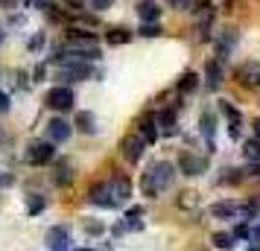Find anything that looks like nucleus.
<instances>
[{"mask_svg":"<svg viewBox=\"0 0 260 251\" xmlns=\"http://www.w3.org/2000/svg\"><path fill=\"white\" fill-rule=\"evenodd\" d=\"M0 38H3V29H0Z\"/></svg>","mask_w":260,"mask_h":251,"instance_id":"nucleus-43","label":"nucleus"},{"mask_svg":"<svg viewBox=\"0 0 260 251\" xmlns=\"http://www.w3.org/2000/svg\"><path fill=\"white\" fill-rule=\"evenodd\" d=\"M50 251H68L71 248V225H53L44 237Z\"/></svg>","mask_w":260,"mask_h":251,"instance_id":"nucleus-7","label":"nucleus"},{"mask_svg":"<svg viewBox=\"0 0 260 251\" xmlns=\"http://www.w3.org/2000/svg\"><path fill=\"white\" fill-rule=\"evenodd\" d=\"M158 132L161 134H176L178 132V105L161 108V114H158Z\"/></svg>","mask_w":260,"mask_h":251,"instance_id":"nucleus-15","label":"nucleus"},{"mask_svg":"<svg viewBox=\"0 0 260 251\" xmlns=\"http://www.w3.org/2000/svg\"><path fill=\"white\" fill-rule=\"evenodd\" d=\"M114 6V0H91V9H96V12H103V9H111Z\"/></svg>","mask_w":260,"mask_h":251,"instance_id":"nucleus-35","label":"nucleus"},{"mask_svg":"<svg viewBox=\"0 0 260 251\" xmlns=\"http://www.w3.org/2000/svg\"><path fill=\"white\" fill-rule=\"evenodd\" d=\"M178 204H181V207H196V204H199V199H196V193L190 190V193H181Z\"/></svg>","mask_w":260,"mask_h":251,"instance_id":"nucleus-30","label":"nucleus"},{"mask_svg":"<svg viewBox=\"0 0 260 251\" xmlns=\"http://www.w3.org/2000/svg\"><path fill=\"white\" fill-rule=\"evenodd\" d=\"M260 213V202L257 199H246V202H240V216L237 219H254Z\"/></svg>","mask_w":260,"mask_h":251,"instance_id":"nucleus-26","label":"nucleus"},{"mask_svg":"<svg viewBox=\"0 0 260 251\" xmlns=\"http://www.w3.org/2000/svg\"><path fill=\"white\" fill-rule=\"evenodd\" d=\"M178 169L184 172V175H202L205 169H208V161L199 155H193V152H187V149H181L178 152Z\"/></svg>","mask_w":260,"mask_h":251,"instance_id":"nucleus-8","label":"nucleus"},{"mask_svg":"<svg viewBox=\"0 0 260 251\" xmlns=\"http://www.w3.org/2000/svg\"><path fill=\"white\" fill-rule=\"evenodd\" d=\"M243 169H225V175H222V184H240L243 181V175H240Z\"/></svg>","mask_w":260,"mask_h":251,"instance_id":"nucleus-29","label":"nucleus"},{"mask_svg":"<svg viewBox=\"0 0 260 251\" xmlns=\"http://www.w3.org/2000/svg\"><path fill=\"white\" fill-rule=\"evenodd\" d=\"M76 251H94V248H76Z\"/></svg>","mask_w":260,"mask_h":251,"instance_id":"nucleus-42","label":"nucleus"},{"mask_svg":"<svg viewBox=\"0 0 260 251\" xmlns=\"http://www.w3.org/2000/svg\"><path fill=\"white\" fill-rule=\"evenodd\" d=\"M53 158H56V144H50V140H32L24 152V161L29 167H44Z\"/></svg>","mask_w":260,"mask_h":251,"instance_id":"nucleus-2","label":"nucleus"},{"mask_svg":"<svg viewBox=\"0 0 260 251\" xmlns=\"http://www.w3.org/2000/svg\"><path fill=\"white\" fill-rule=\"evenodd\" d=\"M135 12H138V21H141V24H158L164 9H161V3H155V0H138Z\"/></svg>","mask_w":260,"mask_h":251,"instance_id":"nucleus-12","label":"nucleus"},{"mask_svg":"<svg viewBox=\"0 0 260 251\" xmlns=\"http://www.w3.org/2000/svg\"><path fill=\"white\" fill-rule=\"evenodd\" d=\"M106 228H103V222H96V219H91V222H85V234L88 237H100Z\"/></svg>","mask_w":260,"mask_h":251,"instance_id":"nucleus-28","label":"nucleus"},{"mask_svg":"<svg viewBox=\"0 0 260 251\" xmlns=\"http://www.w3.org/2000/svg\"><path fill=\"white\" fill-rule=\"evenodd\" d=\"M251 242H260V225H254V231H251Z\"/></svg>","mask_w":260,"mask_h":251,"instance_id":"nucleus-39","label":"nucleus"},{"mask_svg":"<svg viewBox=\"0 0 260 251\" xmlns=\"http://www.w3.org/2000/svg\"><path fill=\"white\" fill-rule=\"evenodd\" d=\"M196 88H199V76H196L193 70H187L181 79H178V91H181V94H193Z\"/></svg>","mask_w":260,"mask_h":251,"instance_id":"nucleus-25","label":"nucleus"},{"mask_svg":"<svg viewBox=\"0 0 260 251\" xmlns=\"http://www.w3.org/2000/svg\"><path fill=\"white\" fill-rule=\"evenodd\" d=\"M61 3H64V6H68L71 12H82V9H85V3H88V0H61Z\"/></svg>","mask_w":260,"mask_h":251,"instance_id":"nucleus-34","label":"nucleus"},{"mask_svg":"<svg viewBox=\"0 0 260 251\" xmlns=\"http://www.w3.org/2000/svg\"><path fill=\"white\" fill-rule=\"evenodd\" d=\"M138 129H141V137L146 140V144H155L158 140V114H152V111H146L141 120H138Z\"/></svg>","mask_w":260,"mask_h":251,"instance_id":"nucleus-16","label":"nucleus"},{"mask_svg":"<svg viewBox=\"0 0 260 251\" xmlns=\"http://www.w3.org/2000/svg\"><path fill=\"white\" fill-rule=\"evenodd\" d=\"M237 29H222V35H219V41H216V59L222 61L228 59V53L237 47Z\"/></svg>","mask_w":260,"mask_h":251,"instance_id":"nucleus-19","label":"nucleus"},{"mask_svg":"<svg viewBox=\"0 0 260 251\" xmlns=\"http://www.w3.org/2000/svg\"><path fill=\"white\" fill-rule=\"evenodd\" d=\"M234 82L246 91H254L260 88V61H243L234 70Z\"/></svg>","mask_w":260,"mask_h":251,"instance_id":"nucleus-5","label":"nucleus"},{"mask_svg":"<svg viewBox=\"0 0 260 251\" xmlns=\"http://www.w3.org/2000/svg\"><path fill=\"white\" fill-rule=\"evenodd\" d=\"M6 111H9V96L0 91V114H6Z\"/></svg>","mask_w":260,"mask_h":251,"instance_id":"nucleus-36","label":"nucleus"},{"mask_svg":"<svg viewBox=\"0 0 260 251\" xmlns=\"http://www.w3.org/2000/svg\"><path fill=\"white\" fill-rule=\"evenodd\" d=\"M71 134H73V129H71V123H68V120L53 117L47 123V140H50V144H64Z\"/></svg>","mask_w":260,"mask_h":251,"instance_id":"nucleus-13","label":"nucleus"},{"mask_svg":"<svg viewBox=\"0 0 260 251\" xmlns=\"http://www.w3.org/2000/svg\"><path fill=\"white\" fill-rule=\"evenodd\" d=\"M44 207H47V199H44L41 193H29V196H26V213H29V216L41 213Z\"/></svg>","mask_w":260,"mask_h":251,"instance_id":"nucleus-23","label":"nucleus"},{"mask_svg":"<svg viewBox=\"0 0 260 251\" xmlns=\"http://www.w3.org/2000/svg\"><path fill=\"white\" fill-rule=\"evenodd\" d=\"M73 126L79 129L82 134H94V114L91 111H76V117H73Z\"/></svg>","mask_w":260,"mask_h":251,"instance_id":"nucleus-21","label":"nucleus"},{"mask_svg":"<svg viewBox=\"0 0 260 251\" xmlns=\"http://www.w3.org/2000/svg\"><path fill=\"white\" fill-rule=\"evenodd\" d=\"M211 239H213V245H216V248H234V237H231V234H225V231H216Z\"/></svg>","mask_w":260,"mask_h":251,"instance_id":"nucleus-27","label":"nucleus"},{"mask_svg":"<svg viewBox=\"0 0 260 251\" xmlns=\"http://www.w3.org/2000/svg\"><path fill=\"white\" fill-rule=\"evenodd\" d=\"M248 251H260V245H251V248H248Z\"/></svg>","mask_w":260,"mask_h":251,"instance_id":"nucleus-41","label":"nucleus"},{"mask_svg":"<svg viewBox=\"0 0 260 251\" xmlns=\"http://www.w3.org/2000/svg\"><path fill=\"white\" fill-rule=\"evenodd\" d=\"M167 3H170V6H176V9H184L190 0H167Z\"/></svg>","mask_w":260,"mask_h":251,"instance_id":"nucleus-38","label":"nucleus"},{"mask_svg":"<svg viewBox=\"0 0 260 251\" xmlns=\"http://www.w3.org/2000/svg\"><path fill=\"white\" fill-rule=\"evenodd\" d=\"M211 216L213 219H234V216H240V202H234V199L213 202L211 204Z\"/></svg>","mask_w":260,"mask_h":251,"instance_id":"nucleus-18","label":"nucleus"},{"mask_svg":"<svg viewBox=\"0 0 260 251\" xmlns=\"http://www.w3.org/2000/svg\"><path fill=\"white\" fill-rule=\"evenodd\" d=\"M59 79L61 82H85V79H91V64L88 61H68L59 67Z\"/></svg>","mask_w":260,"mask_h":251,"instance_id":"nucleus-6","label":"nucleus"},{"mask_svg":"<svg viewBox=\"0 0 260 251\" xmlns=\"http://www.w3.org/2000/svg\"><path fill=\"white\" fill-rule=\"evenodd\" d=\"M173 181H176V167L170 161H155L141 175V190H143V196L155 199V196H161L164 190H170Z\"/></svg>","mask_w":260,"mask_h":251,"instance_id":"nucleus-1","label":"nucleus"},{"mask_svg":"<svg viewBox=\"0 0 260 251\" xmlns=\"http://www.w3.org/2000/svg\"><path fill=\"white\" fill-rule=\"evenodd\" d=\"M44 41H47V35H44V32H36V35L29 38V44H26V47H29L32 53H36V50H41V47H44Z\"/></svg>","mask_w":260,"mask_h":251,"instance_id":"nucleus-31","label":"nucleus"},{"mask_svg":"<svg viewBox=\"0 0 260 251\" xmlns=\"http://www.w3.org/2000/svg\"><path fill=\"white\" fill-rule=\"evenodd\" d=\"M108 187H111V196L117 199L120 207H123V204L132 199V181H129V175H123V172H114V175L108 178Z\"/></svg>","mask_w":260,"mask_h":251,"instance_id":"nucleus-9","label":"nucleus"},{"mask_svg":"<svg viewBox=\"0 0 260 251\" xmlns=\"http://www.w3.org/2000/svg\"><path fill=\"white\" fill-rule=\"evenodd\" d=\"M225 82V70H222V61L219 59H211L205 64V85H208V91H219Z\"/></svg>","mask_w":260,"mask_h":251,"instance_id":"nucleus-14","label":"nucleus"},{"mask_svg":"<svg viewBox=\"0 0 260 251\" xmlns=\"http://www.w3.org/2000/svg\"><path fill=\"white\" fill-rule=\"evenodd\" d=\"M231 237H234V239H248V237H251V231H248L246 222H240V225H237L234 231H231Z\"/></svg>","mask_w":260,"mask_h":251,"instance_id":"nucleus-33","label":"nucleus"},{"mask_svg":"<svg viewBox=\"0 0 260 251\" xmlns=\"http://www.w3.org/2000/svg\"><path fill=\"white\" fill-rule=\"evenodd\" d=\"M251 129H254V137H260V117H254V126Z\"/></svg>","mask_w":260,"mask_h":251,"instance_id":"nucleus-40","label":"nucleus"},{"mask_svg":"<svg viewBox=\"0 0 260 251\" xmlns=\"http://www.w3.org/2000/svg\"><path fill=\"white\" fill-rule=\"evenodd\" d=\"M53 181H56L59 187L71 184L73 181V164L71 161H59V164H56V175H53Z\"/></svg>","mask_w":260,"mask_h":251,"instance_id":"nucleus-22","label":"nucleus"},{"mask_svg":"<svg viewBox=\"0 0 260 251\" xmlns=\"http://www.w3.org/2000/svg\"><path fill=\"white\" fill-rule=\"evenodd\" d=\"M219 111H222L225 120H228V137L237 140V137H240V126H243V114H240V108L231 105L228 99H219Z\"/></svg>","mask_w":260,"mask_h":251,"instance_id":"nucleus-11","label":"nucleus"},{"mask_svg":"<svg viewBox=\"0 0 260 251\" xmlns=\"http://www.w3.org/2000/svg\"><path fill=\"white\" fill-rule=\"evenodd\" d=\"M132 41V32L129 29H123V26H111L106 32V44H111V47H120V44H129Z\"/></svg>","mask_w":260,"mask_h":251,"instance_id":"nucleus-20","label":"nucleus"},{"mask_svg":"<svg viewBox=\"0 0 260 251\" xmlns=\"http://www.w3.org/2000/svg\"><path fill=\"white\" fill-rule=\"evenodd\" d=\"M143 152H146V140H143L138 132L126 134V137L120 140V155H123L126 164H138V161L143 158Z\"/></svg>","mask_w":260,"mask_h":251,"instance_id":"nucleus-4","label":"nucleus"},{"mask_svg":"<svg viewBox=\"0 0 260 251\" xmlns=\"http://www.w3.org/2000/svg\"><path fill=\"white\" fill-rule=\"evenodd\" d=\"M248 175H254V178H260V161H254V164H251V169H248Z\"/></svg>","mask_w":260,"mask_h":251,"instance_id":"nucleus-37","label":"nucleus"},{"mask_svg":"<svg viewBox=\"0 0 260 251\" xmlns=\"http://www.w3.org/2000/svg\"><path fill=\"white\" fill-rule=\"evenodd\" d=\"M141 35H143V38L161 35V26H158V24H143V26H141Z\"/></svg>","mask_w":260,"mask_h":251,"instance_id":"nucleus-32","label":"nucleus"},{"mask_svg":"<svg viewBox=\"0 0 260 251\" xmlns=\"http://www.w3.org/2000/svg\"><path fill=\"white\" fill-rule=\"evenodd\" d=\"M243 158L246 161H260V137H248L246 144H243Z\"/></svg>","mask_w":260,"mask_h":251,"instance_id":"nucleus-24","label":"nucleus"},{"mask_svg":"<svg viewBox=\"0 0 260 251\" xmlns=\"http://www.w3.org/2000/svg\"><path fill=\"white\" fill-rule=\"evenodd\" d=\"M88 202L96 204V207H120L117 199L111 196V187H108V181H100V184H94V187L88 190Z\"/></svg>","mask_w":260,"mask_h":251,"instance_id":"nucleus-10","label":"nucleus"},{"mask_svg":"<svg viewBox=\"0 0 260 251\" xmlns=\"http://www.w3.org/2000/svg\"><path fill=\"white\" fill-rule=\"evenodd\" d=\"M73 102H76V96L68 85H56V88H50L47 94H44V105L53 108V111H71Z\"/></svg>","mask_w":260,"mask_h":251,"instance_id":"nucleus-3","label":"nucleus"},{"mask_svg":"<svg viewBox=\"0 0 260 251\" xmlns=\"http://www.w3.org/2000/svg\"><path fill=\"white\" fill-rule=\"evenodd\" d=\"M199 132H202V137L208 140V152H213V149H216V146H213V134H216V114H213V111H202Z\"/></svg>","mask_w":260,"mask_h":251,"instance_id":"nucleus-17","label":"nucleus"}]
</instances>
